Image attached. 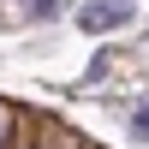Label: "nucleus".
<instances>
[{"label":"nucleus","instance_id":"obj_3","mask_svg":"<svg viewBox=\"0 0 149 149\" xmlns=\"http://www.w3.org/2000/svg\"><path fill=\"white\" fill-rule=\"evenodd\" d=\"M131 131H137V137H149V102L137 107V113H131Z\"/></svg>","mask_w":149,"mask_h":149},{"label":"nucleus","instance_id":"obj_2","mask_svg":"<svg viewBox=\"0 0 149 149\" xmlns=\"http://www.w3.org/2000/svg\"><path fill=\"white\" fill-rule=\"evenodd\" d=\"M12 143H18V131H12V113L0 107V149H12Z\"/></svg>","mask_w":149,"mask_h":149},{"label":"nucleus","instance_id":"obj_1","mask_svg":"<svg viewBox=\"0 0 149 149\" xmlns=\"http://www.w3.org/2000/svg\"><path fill=\"white\" fill-rule=\"evenodd\" d=\"M78 24L90 36H107V30H119V24H131V6L125 0H90V6L78 12Z\"/></svg>","mask_w":149,"mask_h":149}]
</instances>
